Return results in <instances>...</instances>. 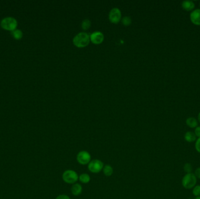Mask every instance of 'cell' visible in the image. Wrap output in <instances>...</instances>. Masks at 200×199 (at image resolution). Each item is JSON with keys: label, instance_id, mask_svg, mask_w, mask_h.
<instances>
[{"label": "cell", "instance_id": "cell-1", "mask_svg": "<svg viewBox=\"0 0 200 199\" xmlns=\"http://www.w3.org/2000/svg\"><path fill=\"white\" fill-rule=\"evenodd\" d=\"M90 35L86 32H80L73 38V43L78 47H84L90 42Z\"/></svg>", "mask_w": 200, "mask_h": 199}, {"label": "cell", "instance_id": "cell-2", "mask_svg": "<svg viewBox=\"0 0 200 199\" xmlns=\"http://www.w3.org/2000/svg\"><path fill=\"white\" fill-rule=\"evenodd\" d=\"M62 179L66 184H75L79 180V175L73 169H67L63 172Z\"/></svg>", "mask_w": 200, "mask_h": 199}, {"label": "cell", "instance_id": "cell-3", "mask_svg": "<svg viewBox=\"0 0 200 199\" xmlns=\"http://www.w3.org/2000/svg\"><path fill=\"white\" fill-rule=\"evenodd\" d=\"M197 179L193 173L186 174L181 180L182 186L186 189H193L197 184Z\"/></svg>", "mask_w": 200, "mask_h": 199}, {"label": "cell", "instance_id": "cell-4", "mask_svg": "<svg viewBox=\"0 0 200 199\" xmlns=\"http://www.w3.org/2000/svg\"><path fill=\"white\" fill-rule=\"evenodd\" d=\"M104 166V163L100 159H91L90 163L88 164V169L93 174H98L102 171Z\"/></svg>", "mask_w": 200, "mask_h": 199}, {"label": "cell", "instance_id": "cell-5", "mask_svg": "<svg viewBox=\"0 0 200 199\" xmlns=\"http://www.w3.org/2000/svg\"><path fill=\"white\" fill-rule=\"evenodd\" d=\"M1 26L5 30L13 31L16 29L18 26V22L14 18L7 17L2 20L1 22Z\"/></svg>", "mask_w": 200, "mask_h": 199}, {"label": "cell", "instance_id": "cell-6", "mask_svg": "<svg viewBox=\"0 0 200 199\" xmlns=\"http://www.w3.org/2000/svg\"><path fill=\"white\" fill-rule=\"evenodd\" d=\"M76 159L79 164L86 165L89 164L91 161V155L87 151L81 150L77 154Z\"/></svg>", "mask_w": 200, "mask_h": 199}, {"label": "cell", "instance_id": "cell-7", "mask_svg": "<svg viewBox=\"0 0 200 199\" xmlns=\"http://www.w3.org/2000/svg\"><path fill=\"white\" fill-rule=\"evenodd\" d=\"M121 18V12L118 8H114L109 13V20L111 22L116 24Z\"/></svg>", "mask_w": 200, "mask_h": 199}, {"label": "cell", "instance_id": "cell-8", "mask_svg": "<svg viewBox=\"0 0 200 199\" xmlns=\"http://www.w3.org/2000/svg\"><path fill=\"white\" fill-rule=\"evenodd\" d=\"M91 41L95 44H100L104 39V34L100 31H95L90 35Z\"/></svg>", "mask_w": 200, "mask_h": 199}, {"label": "cell", "instance_id": "cell-9", "mask_svg": "<svg viewBox=\"0 0 200 199\" xmlns=\"http://www.w3.org/2000/svg\"><path fill=\"white\" fill-rule=\"evenodd\" d=\"M190 20L194 24L200 25V9H196L191 13Z\"/></svg>", "mask_w": 200, "mask_h": 199}, {"label": "cell", "instance_id": "cell-10", "mask_svg": "<svg viewBox=\"0 0 200 199\" xmlns=\"http://www.w3.org/2000/svg\"><path fill=\"white\" fill-rule=\"evenodd\" d=\"M83 192V186L79 183L72 184L71 187V193L75 196H79Z\"/></svg>", "mask_w": 200, "mask_h": 199}, {"label": "cell", "instance_id": "cell-11", "mask_svg": "<svg viewBox=\"0 0 200 199\" xmlns=\"http://www.w3.org/2000/svg\"><path fill=\"white\" fill-rule=\"evenodd\" d=\"M182 7L186 11H191L193 10L195 7L194 3L190 0H185L182 2Z\"/></svg>", "mask_w": 200, "mask_h": 199}, {"label": "cell", "instance_id": "cell-12", "mask_svg": "<svg viewBox=\"0 0 200 199\" xmlns=\"http://www.w3.org/2000/svg\"><path fill=\"white\" fill-rule=\"evenodd\" d=\"M102 172L105 176L110 177L114 174V169L110 165L107 164L104 165Z\"/></svg>", "mask_w": 200, "mask_h": 199}, {"label": "cell", "instance_id": "cell-13", "mask_svg": "<svg viewBox=\"0 0 200 199\" xmlns=\"http://www.w3.org/2000/svg\"><path fill=\"white\" fill-rule=\"evenodd\" d=\"M79 180L83 184H87L91 180V177L88 174L83 173L79 175Z\"/></svg>", "mask_w": 200, "mask_h": 199}, {"label": "cell", "instance_id": "cell-14", "mask_svg": "<svg viewBox=\"0 0 200 199\" xmlns=\"http://www.w3.org/2000/svg\"><path fill=\"white\" fill-rule=\"evenodd\" d=\"M184 139L188 143H193L196 141V135L194 133L191 131H187L184 135Z\"/></svg>", "mask_w": 200, "mask_h": 199}, {"label": "cell", "instance_id": "cell-15", "mask_svg": "<svg viewBox=\"0 0 200 199\" xmlns=\"http://www.w3.org/2000/svg\"><path fill=\"white\" fill-rule=\"evenodd\" d=\"M186 124L190 128H196L198 126V122L194 117H189L186 120Z\"/></svg>", "mask_w": 200, "mask_h": 199}, {"label": "cell", "instance_id": "cell-16", "mask_svg": "<svg viewBox=\"0 0 200 199\" xmlns=\"http://www.w3.org/2000/svg\"><path fill=\"white\" fill-rule=\"evenodd\" d=\"M11 34L15 39H17V40L20 39L23 36L22 32L19 29H15V30L12 31Z\"/></svg>", "mask_w": 200, "mask_h": 199}, {"label": "cell", "instance_id": "cell-17", "mask_svg": "<svg viewBox=\"0 0 200 199\" xmlns=\"http://www.w3.org/2000/svg\"><path fill=\"white\" fill-rule=\"evenodd\" d=\"M91 26V21L89 19H85L83 20L81 24V27L84 30L88 29Z\"/></svg>", "mask_w": 200, "mask_h": 199}, {"label": "cell", "instance_id": "cell-18", "mask_svg": "<svg viewBox=\"0 0 200 199\" xmlns=\"http://www.w3.org/2000/svg\"><path fill=\"white\" fill-rule=\"evenodd\" d=\"M183 169L186 174H190V173H192L193 166L190 163H186L184 165Z\"/></svg>", "mask_w": 200, "mask_h": 199}, {"label": "cell", "instance_id": "cell-19", "mask_svg": "<svg viewBox=\"0 0 200 199\" xmlns=\"http://www.w3.org/2000/svg\"><path fill=\"white\" fill-rule=\"evenodd\" d=\"M193 194L195 197L200 196V185H195L193 188Z\"/></svg>", "mask_w": 200, "mask_h": 199}, {"label": "cell", "instance_id": "cell-20", "mask_svg": "<svg viewBox=\"0 0 200 199\" xmlns=\"http://www.w3.org/2000/svg\"><path fill=\"white\" fill-rule=\"evenodd\" d=\"M131 22H132L131 18H130V17L128 16L124 17L122 18V24L124 25H126V26L130 25V24H131Z\"/></svg>", "mask_w": 200, "mask_h": 199}, {"label": "cell", "instance_id": "cell-21", "mask_svg": "<svg viewBox=\"0 0 200 199\" xmlns=\"http://www.w3.org/2000/svg\"><path fill=\"white\" fill-rule=\"evenodd\" d=\"M195 148L196 151L200 154V138H198L195 141Z\"/></svg>", "mask_w": 200, "mask_h": 199}, {"label": "cell", "instance_id": "cell-22", "mask_svg": "<svg viewBox=\"0 0 200 199\" xmlns=\"http://www.w3.org/2000/svg\"><path fill=\"white\" fill-rule=\"evenodd\" d=\"M55 199H71L70 197L65 194H59V196H57Z\"/></svg>", "mask_w": 200, "mask_h": 199}, {"label": "cell", "instance_id": "cell-23", "mask_svg": "<svg viewBox=\"0 0 200 199\" xmlns=\"http://www.w3.org/2000/svg\"><path fill=\"white\" fill-rule=\"evenodd\" d=\"M194 134L197 137L200 138V126H197L195 129Z\"/></svg>", "mask_w": 200, "mask_h": 199}, {"label": "cell", "instance_id": "cell-24", "mask_svg": "<svg viewBox=\"0 0 200 199\" xmlns=\"http://www.w3.org/2000/svg\"><path fill=\"white\" fill-rule=\"evenodd\" d=\"M194 175H195V176H196L197 179L198 178V179H200V167H199V168H197V169H195Z\"/></svg>", "mask_w": 200, "mask_h": 199}, {"label": "cell", "instance_id": "cell-25", "mask_svg": "<svg viewBox=\"0 0 200 199\" xmlns=\"http://www.w3.org/2000/svg\"><path fill=\"white\" fill-rule=\"evenodd\" d=\"M198 120H199V122H200V113L198 114Z\"/></svg>", "mask_w": 200, "mask_h": 199}, {"label": "cell", "instance_id": "cell-26", "mask_svg": "<svg viewBox=\"0 0 200 199\" xmlns=\"http://www.w3.org/2000/svg\"><path fill=\"white\" fill-rule=\"evenodd\" d=\"M195 199H200V196H198V197H195Z\"/></svg>", "mask_w": 200, "mask_h": 199}, {"label": "cell", "instance_id": "cell-27", "mask_svg": "<svg viewBox=\"0 0 200 199\" xmlns=\"http://www.w3.org/2000/svg\"></svg>", "mask_w": 200, "mask_h": 199}]
</instances>
